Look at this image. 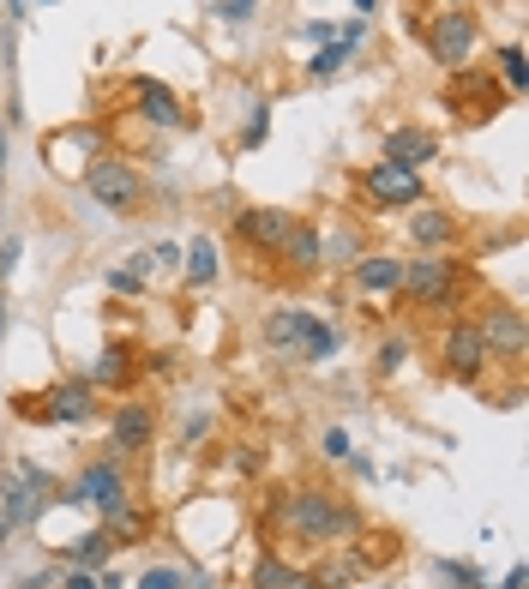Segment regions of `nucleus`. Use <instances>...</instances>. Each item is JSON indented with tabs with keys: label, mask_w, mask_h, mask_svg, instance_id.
<instances>
[{
	"label": "nucleus",
	"mask_w": 529,
	"mask_h": 589,
	"mask_svg": "<svg viewBox=\"0 0 529 589\" xmlns=\"http://www.w3.org/2000/svg\"><path fill=\"white\" fill-rule=\"evenodd\" d=\"M469 319H476V331H481V343H488V356H493V361H506V367H523L529 331H523V313H518V301H506V294H493V301H481Z\"/></svg>",
	"instance_id": "12"
},
{
	"label": "nucleus",
	"mask_w": 529,
	"mask_h": 589,
	"mask_svg": "<svg viewBox=\"0 0 529 589\" xmlns=\"http://www.w3.org/2000/svg\"><path fill=\"white\" fill-rule=\"evenodd\" d=\"M451 7H458V0H451Z\"/></svg>",
	"instance_id": "47"
},
{
	"label": "nucleus",
	"mask_w": 529,
	"mask_h": 589,
	"mask_svg": "<svg viewBox=\"0 0 529 589\" xmlns=\"http://www.w3.org/2000/svg\"><path fill=\"white\" fill-rule=\"evenodd\" d=\"M79 181H84V193H91L102 211H114V217H132V211L144 204V174L132 169L127 157H102V151H97L91 163H84Z\"/></svg>",
	"instance_id": "8"
},
{
	"label": "nucleus",
	"mask_w": 529,
	"mask_h": 589,
	"mask_svg": "<svg viewBox=\"0 0 529 589\" xmlns=\"http://www.w3.org/2000/svg\"><path fill=\"white\" fill-rule=\"evenodd\" d=\"M361 259V234L356 229H337V234H319V264H331V271H343V264Z\"/></svg>",
	"instance_id": "25"
},
{
	"label": "nucleus",
	"mask_w": 529,
	"mask_h": 589,
	"mask_svg": "<svg viewBox=\"0 0 529 589\" xmlns=\"http://www.w3.org/2000/svg\"><path fill=\"white\" fill-rule=\"evenodd\" d=\"M361 578H367V571L356 566V553H349V559H331V566L307 571V589H356Z\"/></svg>",
	"instance_id": "26"
},
{
	"label": "nucleus",
	"mask_w": 529,
	"mask_h": 589,
	"mask_svg": "<svg viewBox=\"0 0 529 589\" xmlns=\"http://www.w3.org/2000/svg\"><path fill=\"white\" fill-rule=\"evenodd\" d=\"M181 271H187V283H193V289L217 283V247L204 241V234H199V241H187V253H181Z\"/></svg>",
	"instance_id": "24"
},
{
	"label": "nucleus",
	"mask_w": 529,
	"mask_h": 589,
	"mask_svg": "<svg viewBox=\"0 0 529 589\" xmlns=\"http://www.w3.org/2000/svg\"><path fill=\"white\" fill-rule=\"evenodd\" d=\"M42 7H54V0H42Z\"/></svg>",
	"instance_id": "46"
},
{
	"label": "nucleus",
	"mask_w": 529,
	"mask_h": 589,
	"mask_svg": "<svg viewBox=\"0 0 529 589\" xmlns=\"http://www.w3.org/2000/svg\"><path fill=\"white\" fill-rule=\"evenodd\" d=\"M67 506H91L97 518H109V511H121L127 499H132V481H127V469L121 458H91L72 476V488H61Z\"/></svg>",
	"instance_id": "11"
},
{
	"label": "nucleus",
	"mask_w": 529,
	"mask_h": 589,
	"mask_svg": "<svg viewBox=\"0 0 529 589\" xmlns=\"http://www.w3.org/2000/svg\"><path fill=\"white\" fill-rule=\"evenodd\" d=\"M264 343H271L277 356L307 361V367L337 356V331L326 326V319H313L307 307H271V313H264Z\"/></svg>",
	"instance_id": "3"
},
{
	"label": "nucleus",
	"mask_w": 529,
	"mask_h": 589,
	"mask_svg": "<svg viewBox=\"0 0 529 589\" xmlns=\"http://www.w3.org/2000/svg\"><path fill=\"white\" fill-rule=\"evenodd\" d=\"M151 259H157V264H181V247H174V241H157Z\"/></svg>",
	"instance_id": "39"
},
{
	"label": "nucleus",
	"mask_w": 529,
	"mask_h": 589,
	"mask_svg": "<svg viewBox=\"0 0 529 589\" xmlns=\"http://www.w3.org/2000/svg\"><path fill=\"white\" fill-rule=\"evenodd\" d=\"M271 529L307 541V548H349L367 529V518H361L356 499H343L326 481H289L271 499Z\"/></svg>",
	"instance_id": "1"
},
{
	"label": "nucleus",
	"mask_w": 529,
	"mask_h": 589,
	"mask_svg": "<svg viewBox=\"0 0 529 589\" xmlns=\"http://www.w3.org/2000/svg\"><path fill=\"white\" fill-rule=\"evenodd\" d=\"M247 589H307V571L289 566L277 548H259L253 571H247Z\"/></svg>",
	"instance_id": "20"
},
{
	"label": "nucleus",
	"mask_w": 529,
	"mask_h": 589,
	"mask_svg": "<svg viewBox=\"0 0 529 589\" xmlns=\"http://www.w3.org/2000/svg\"><path fill=\"white\" fill-rule=\"evenodd\" d=\"M379 7V0H356V12H361V19H367V12H373Z\"/></svg>",
	"instance_id": "45"
},
{
	"label": "nucleus",
	"mask_w": 529,
	"mask_h": 589,
	"mask_svg": "<svg viewBox=\"0 0 529 589\" xmlns=\"http://www.w3.org/2000/svg\"><path fill=\"white\" fill-rule=\"evenodd\" d=\"M361 37H367V24L356 19L349 24V31H337L331 42H319V54H307V79H337V72H343L349 61H356V49H361Z\"/></svg>",
	"instance_id": "18"
},
{
	"label": "nucleus",
	"mask_w": 529,
	"mask_h": 589,
	"mask_svg": "<svg viewBox=\"0 0 529 589\" xmlns=\"http://www.w3.org/2000/svg\"><path fill=\"white\" fill-rule=\"evenodd\" d=\"M0 337H7V289H0Z\"/></svg>",
	"instance_id": "44"
},
{
	"label": "nucleus",
	"mask_w": 529,
	"mask_h": 589,
	"mask_svg": "<svg viewBox=\"0 0 529 589\" xmlns=\"http://www.w3.org/2000/svg\"><path fill=\"white\" fill-rule=\"evenodd\" d=\"M488 367H493V356H488V343H481L476 319H469V313L446 319V331H439V373L458 379V386H481Z\"/></svg>",
	"instance_id": "9"
},
{
	"label": "nucleus",
	"mask_w": 529,
	"mask_h": 589,
	"mask_svg": "<svg viewBox=\"0 0 529 589\" xmlns=\"http://www.w3.org/2000/svg\"><path fill=\"white\" fill-rule=\"evenodd\" d=\"M217 12H223L229 24H241V19H253V12H259V0H223Z\"/></svg>",
	"instance_id": "35"
},
{
	"label": "nucleus",
	"mask_w": 529,
	"mask_h": 589,
	"mask_svg": "<svg viewBox=\"0 0 529 589\" xmlns=\"http://www.w3.org/2000/svg\"><path fill=\"white\" fill-rule=\"evenodd\" d=\"M19 589H61V571H31Z\"/></svg>",
	"instance_id": "38"
},
{
	"label": "nucleus",
	"mask_w": 529,
	"mask_h": 589,
	"mask_svg": "<svg viewBox=\"0 0 529 589\" xmlns=\"http://www.w3.org/2000/svg\"><path fill=\"white\" fill-rule=\"evenodd\" d=\"M132 589H211V571H181V566H144Z\"/></svg>",
	"instance_id": "23"
},
{
	"label": "nucleus",
	"mask_w": 529,
	"mask_h": 589,
	"mask_svg": "<svg viewBox=\"0 0 529 589\" xmlns=\"http://www.w3.org/2000/svg\"><path fill=\"white\" fill-rule=\"evenodd\" d=\"M397 301H409L416 313H446L458 319L469 301H476V289H469V264L458 253H416L403 259V289H397Z\"/></svg>",
	"instance_id": "2"
},
{
	"label": "nucleus",
	"mask_w": 529,
	"mask_h": 589,
	"mask_svg": "<svg viewBox=\"0 0 529 589\" xmlns=\"http://www.w3.org/2000/svg\"><path fill=\"white\" fill-rule=\"evenodd\" d=\"M493 61H499V84H506L511 97H523V84H529V61H523V42H506V49H499Z\"/></svg>",
	"instance_id": "27"
},
{
	"label": "nucleus",
	"mask_w": 529,
	"mask_h": 589,
	"mask_svg": "<svg viewBox=\"0 0 529 589\" xmlns=\"http://www.w3.org/2000/svg\"><path fill=\"white\" fill-rule=\"evenodd\" d=\"M24 12H31V0H7V24H19Z\"/></svg>",
	"instance_id": "40"
},
{
	"label": "nucleus",
	"mask_w": 529,
	"mask_h": 589,
	"mask_svg": "<svg viewBox=\"0 0 529 589\" xmlns=\"http://www.w3.org/2000/svg\"><path fill=\"white\" fill-rule=\"evenodd\" d=\"M439 157V132L428 127H391L386 139H379V163H397V169H428Z\"/></svg>",
	"instance_id": "16"
},
{
	"label": "nucleus",
	"mask_w": 529,
	"mask_h": 589,
	"mask_svg": "<svg viewBox=\"0 0 529 589\" xmlns=\"http://www.w3.org/2000/svg\"><path fill=\"white\" fill-rule=\"evenodd\" d=\"M439 578H451V589H488V583H481V571L463 566V559H439Z\"/></svg>",
	"instance_id": "31"
},
{
	"label": "nucleus",
	"mask_w": 529,
	"mask_h": 589,
	"mask_svg": "<svg viewBox=\"0 0 529 589\" xmlns=\"http://www.w3.org/2000/svg\"><path fill=\"white\" fill-rule=\"evenodd\" d=\"M523 583H529V578H523V566H511V571H506V583H499V589H523Z\"/></svg>",
	"instance_id": "43"
},
{
	"label": "nucleus",
	"mask_w": 529,
	"mask_h": 589,
	"mask_svg": "<svg viewBox=\"0 0 529 589\" xmlns=\"http://www.w3.org/2000/svg\"><path fill=\"white\" fill-rule=\"evenodd\" d=\"M132 379H139V356H132V343H102V356L91 367V386L97 391H132Z\"/></svg>",
	"instance_id": "19"
},
{
	"label": "nucleus",
	"mask_w": 529,
	"mask_h": 589,
	"mask_svg": "<svg viewBox=\"0 0 529 589\" xmlns=\"http://www.w3.org/2000/svg\"><path fill=\"white\" fill-rule=\"evenodd\" d=\"M102 283H109L114 294H127V301H139V294H144V277L139 271H109Z\"/></svg>",
	"instance_id": "32"
},
{
	"label": "nucleus",
	"mask_w": 529,
	"mask_h": 589,
	"mask_svg": "<svg viewBox=\"0 0 529 589\" xmlns=\"http://www.w3.org/2000/svg\"><path fill=\"white\" fill-rule=\"evenodd\" d=\"M61 589H121V578H114L109 566H102V571H84V566H72V571H61Z\"/></svg>",
	"instance_id": "29"
},
{
	"label": "nucleus",
	"mask_w": 529,
	"mask_h": 589,
	"mask_svg": "<svg viewBox=\"0 0 529 589\" xmlns=\"http://www.w3.org/2000/svg\"><path fill=\"white\" fill-rule=\"evenodd\" d=\"M296 37H307V42H331L337 37V24H326V19H313V24H301Z\"/></svg>",
	"instance_id": "37"
},
{
	"label": "nucleus",
	"mask_w": 529,
	"mask_h": 589,
	"mask_svg": "<svg viewBox=\"0 0 529 589\" xmlns=\"http://www.w3.org/2000/svg\"><path fill=\"white\" fill-rule=\"evenodd\" d=\"M264 132H271V102H253V121L241 127V151H259Z\"/></svg>",
	"instance_id": "30"
},
{
	"label": "nucleus",
	"mask_w": 529,
	"mask_h": 589,
	"mask_svg": "<svg viewBox=\"0 0 529 589\" xmlns=\"http://www.w3.org/2000/svg\"><path fill=\"white\" fill-rule=\"evenodd\" d=\"M12 536H19V523H12V518H7V511H0V548H7V541H12Z\"/></svg>",
	"instance_id": "42"
},
{
	"label": "nucleus",
	"mask_w": 529,
	"mask_h": 589,
	"mask_svg": "<svg viewBox=\"0 0 529 589\" xmlns=\"http://www.w3.org/2000/svg\"><path fill=\"white\" fill-rule=\"evenodd\" d=\"M157 427H163V416H157L151 397H121L109 416V451L114 458H144L157 446Z\"/></svg>",
	"instance_id": "13"
},
{
	"label": "nucleus",
	"mask_w": 529,
	"mask_h": 589,
	"mask_svg": "<svg viewBox=\"0 0 529 589\" xmlns=\"http://www.w3.org/2000/svg\"><path fill=\"white\" fill-rule=\"evenodd\" d=\"M19 247H24V241H0V283L19 271Z\"/></svg>",
	"instance_id": "36"
},
{
	"label": "nucleus",
	"mask_w": 529,
	"mask_h": 589,
	"mask_svg": "<svg viewBox=\"0 0 529 589\" xmlns=\"http://www.w3.org/2000/svg\"><path fill=\"white\" fill-rule=\"evenodd\" d=\"M114 553H121V541H114L109 536V529H84V536L79 541H72V548H67V566H84V571H102V566H109V559Z\"/></svg>",
	"instance_id": "22"
},
{
	"label": "nucleus",
	"mask_w": 529,
	"mask_h": 589,
	"mask_svg": "<svg viewBox=\"0 0 529 589\" xmlns=\"http://www.w3.org/2000/svg\"><path fill=\"white\" fill-rule=\"evenodd\" d=\"M277 264H283L289 277H313V271H319V229L307 223V217L296 223V234L283 241V253H277Z\"/></svg>",
	"instance_id": "21"
},
{
	"label": "nucleus",
	"mask_w": 529,
	"mask_h": 589,
	"mask_svg": "<svg viewBox=\"0 0 529 589\" xmlns=\"http://www.w3.org/2000/svg\"><path fill=\"white\" fill-rule=\"evenodd\" d=\"M403 361H409V337H397V331H391L386 343L373 349V373H379V379H391V373H397V367H403Z\"/></svg>",
	"instance_id": "28"
},
{
	"label": "nucleus",
	"mask_w": 529,
	"mask_h": 589,
	"mask_svg": "<svg viewBox=\"0 0 529 589\" xmlns=\"http://www.w3.org/2000/svg\"><path fill=\"white\" fill-rule=\"evenodd\" d=\"M421 37H428V54L446 72L458 67H476V49H481V12L469 7H439L428 24H421Z\"/></svg>",
	"instance_id": "6"
},
{
	"label": "nucleus",
	"mask_w": 529,
	"mask_h": 589,
	"mask_svg": "<svg viewBox=\"0 0 529 589\" xmlns=\"http://www.w3.org/2000/svg\"><path fill=\"white\" fill-rule=\"evenodd\" d=\"M349 283H356L361 301L391 307L397 289H403V259H397V253H361L356 264H349Z\"/></svg>",
	"instance_id": "15"
},
{
	"label": "nucleus",
	"mask_w": 529,
	"mask_h": 589,
	"mask_svg": "<svg viewBox=\"0 0 529 589\" xmlns=\"http://www.w3.org/2000/svg\"><path fill=\"white\" fill-rule=\"evenodd\" d=\"M12 409L37 427H84V421H97L102 391L91 379H54V386H42L37 397H12Z\"/></svg>",
	"instance_id": "4"
},
{
	"label": "nucleus",
	"mask_w": 529,
	"mask_h": 589,
	"mask_svg": "<svg viewBox=\"0 0 529 589\" xmlns=\"http://www.w3.org/2000/svg\"><path fill=\"white\" fill-rule=\"evenodd\" d=\"M229 463H234V469H247V476H253V469L264 463V451H259V446H234V451H229Z\"/></svg>",
	"instance_id": "34"
},
{
	"label": "nucleus",
	"mask_w": 529,
	"mask_h": 589,
	"mask_svg": "<svg viewBox=\"0 0 529 589\" xmlns=\"http://www.w3.org/2000/svg\"><path fill=\"white\" fill-rule=\"evenodd\" d=\"M439 102H451V121L458 127H481V121H493V114H506L518 97H511L499 79H488V67H458L446 79V97Z\"/></svg>",
	"instance_id": "5"
},
{
	"label": "nucleus",
	"mask_w": 529,
	"mask_h": 589,
	"mask_svg": "<svg viewBox=\"0 0 529 589\" xmlns=\"http://www.w3.org/2000/svg\"><path fill=\"white\" fill-rule=\"evenodd\" d=\"M409 241H416L421 253H451V247H458V217L439 211V204H416V211H409Z\"/></svg>",
	"instance_id": "17"
},
{
	"label": "nucleus",
	"mask_w": 529,
	"mask_h": 589,
	"mask_svg": "<svg viewBox=\"0 0 529 589\" xmlns=\"http://www.w3.org/2000/svg\"><path fill=\"white\" fill-rule=\"evenodd\" d=\"M127 109L139 114V121H151L157 132H181L193 114H187V102L169 91L163 79H127Z\"/></svg>",
	"instance_id": "14"
},
{
	"label": "nucleus",
	"mask_w": 529,
	"mask_h": 589,
	"mask_svg": "<svg viewBox=\"0 0 529 589\" xmlns=\"http://www.w3.org/2000/svg\"><path fill=\"white\" fill-rule=\"evenodd\" d=\"M319 439H326V458H349V451H356L349 446V427H326Z\"/></svg>",
	"instance_id": "33"
},
{
	"label": "nucleus",
	"mask_w": 529,
	"mask_h": 589,
	"mask_svg": "<svg viewBox=\"0 0 529 589\" xmlns=\"http://www.w3.org/2000/svg\"><path fill=\"white\" fill-rule=\"evenodd\" d=\"M0 193H7V121H0Z\"/></svg>",
	"instance_id": "41"
},
{
	"label": "nucleus",
	"mask_w": 529,
	"mask_h": 589,
	"mask_svg": "<svg viewBox=\"0 0 529 589\" xmlns=\"http://www.w3.org/2000/svg\"><path fill=\"white\" fill-rule=\"evenodd\" d=\"M296 223H301V217L283 211V204H247V211L229 217V234H234V247H241V253L277 259V253H283V241L296 234Z\"/></svg>",
	"instance_id": "10"
},
{
	"label": "nucleus",
	"mask_w": 529,
	"mask_h": 589,
	"mask_svg": "<svg viewBox=\"0 0 529 589\" xmlns=\"http://www.w3.org/2000/svg\"><path fill=\"white\" fill-rule=\"evenodd\" d=\"M356 204L361 211H416V204H428V181L397 163H367L356 174Z\"/></svg>",
	"instance_id": "7"
}]
</instances>
